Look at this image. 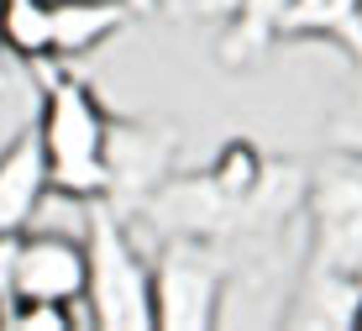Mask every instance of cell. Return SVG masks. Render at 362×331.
<instances>
[{
  "label": "cell",
  "instance_id": "1",
  "mask_svg": "<svg viewBox=\"0 0 362 331\" xmlns=\"http://www.w3.org/2000/svg\"><path fill=\"white\" fill-rule=\"evenodd\" d=\"M37 142L47 158V179L53 195L64 200H105L110 195V111L95 95V84L84 74H74V63H37Z\"/></svg>",
  "mask_w": 362,
  "mask_h": 331
},
{
  "label": "cell",
  "instance_id": "2",
  "mask_svg": "<svg viewBox=\"0 0 362 331\" xmlns=\"http://www.w3.org/2000/svg\"><path fill=\"white\" fill-rule=\"evenodd\" d=\"M84 221V315L95 331H153V258L136 247L132 215L90 200Z\"/></svg>",
  "mask_w": 362,
  "mask_h": 331
},
{
  "label": "cell",
  "instance_id": "3",
  "mask_svg": "<svg viewBox=\"0 0 362 331\" xmlns=\"http://www.w3.org/2000/svg\"><path fill=\"white\" fill-rule=\"evenodd\" d=\"M226 315V252L210 237L168 232L153 258V331H210Z\"/></svg>",
  "mask_w": 362,
  "mask_h": 331
},
{
  "label": "cell",
  "instance_id": "4",
  "mask_svg": "<svg viewBox=\"0 0 362 331\" xmlns=\"http://www.w3.org/2000/svg\"><path fill=\"white\" fill-rule=\"evenodd\" d=\"M299 221H305V263L362 279V158L331 152L315 169H305Z\"/></svg>",
  "mask_w": 362,
  "mask_h": 331
},
{
  "label": "cell",
  "instance_id": "5",
  "mask_svg": "<svg viewBox=\"0 0 362 331\" xmlns=\"http://www.w3.org/2000/svg\"><path fill=\"white\" fill-rule=\"evenodd\" d=\"M11 300H58L74 305L84 295V237L53 232V226H27L11 247L6 274Z\"/></svg>",
  "mask_w": 362,
  "mask_h": 331
},
{
  "label": "cell",
  "instance_id": "6",
  "mask_svg": "<svg viewBox=\"0 0 362 331\" xmlns=\"http://www.w3.org/2000/svg\"><path fill=\"white\" fill-rule=\"evenodd\" d=\"M179 132L173 126H136V121H110V206L121 215L136 211L158 184L173 174Z\"/></svg>",
  "mask_w": 362,
  "mask_h": 331
},
{
  "label": "cell",
  "instance_id": "7",
  "mask_svg": "<svg viewBox=\"0 0 362 331\" xmlns=\"http://www.w3.org/2000/svg\"><path fill=\"white\" fill-rule=\"evenodd\" d=\"M53 195L47 179V158L37 142V126H21L6 147H0V237H21L37 226V211Z\"/></svg>",
  "mask_w": 362,
  "mask_h": 331
},
{
  "label": "cell",
  "instance_id": "8",
  "mask_svg": "<svg viewBox=\"0 0 362 331\" xmlns=\"http://www.w3.org/2000/svg\"><path fill=\"white\" fill-rule=\"evenodd\" d=\"M357 300H362V279L336 274V269H315V263H299L279 326H299V331H352Z\"/></svg>",
  "mask_w": 362,
  "mask_h": 331
},
{
  "label": "cell",
  "instance_id": "9",
  "mask_svg": "<svg viewBox=\"0 0 362 331\" xmlns=\"http://www.w3.org/2000/svg\"><path fill=\"white\" fill-rule=\"evenodd\" d=\"M279 43H331L362 74V0H294L279 21Z\"/></svg>",
  "mask_w": 362,
  "mask_h": 331
},
{
  "label": "cell",
  "instance_id": "10",
  "mask_svg": "<svg viewBox=\"0 0 362 331\" xmlns=\"http://www.w3.org/2000/svg\"><path fill=\"white\" fill-rule=\"evenodd\" d=\"M136 11L127 0H53V63H79L105 47Z\"/></svg>",
  "mask_w": 362,
  "mask_h": 331
},
{
  "label": "cell",
  "instance_id": "11",
  "mask_svg": "<svg viewBox=\"0 0 362 331\" xmlns=\"http://www.w3.org/2000/svg\"><path fill=\"white\" fill-rule=\"evenodd\" d=\"M294 0H231L226 27H221V63L226 69H247L279 47V21Z\"/></svg>",
  "mask_w": 362,
  "mask_h": 331
},
{
  "label": "cell",
  "instance_id": "12",
  "mask_svg": "<svg viewBox=\"0 0 362 331\" xmlns=\"http://www.w3.org/2000/svg\"><path fill=\"white\" fill-rule=\"evenodd\" d=\"M0 47L16 63H53V0H0Z\"/></svg>",
  "mask_w": 362,
  "mask_h": 331
},
{
  "label": "cell",
  "instance_id": "13",
  "mask_svg": "<svg viewBox=\"0 0 362 331\" xmlns=\"http://www.w3.org/2000/svg\"><path fill=\"white\" fill-rule=\"evenodd\" d=\"M90 315L84 305H58V300H11V331H84Z\"/></svg>",
  "mask_w": 362,
  "mask_h": 331
},
{
  "label": "cell",
  "instance_id": "14",
  "mask_svg": "<svg viewBox=\"0 0 362 331\" xmlns=\"http://www.w3.org/2000/svg\"><path fill=\"white\" fill-rule=\"evenodd\" d=\"M326 137H331V152H352L362 158V74L357 84L341 95V106L326 116Z\"/></svg>",
  "mask_w": 362,
  "mask_h": 331
},
{
  "label": "cell",
  "instance_id": "15",
  "mask_svg": "<svg viewBox=\"0 0 362 331\" xmlns=\"http://www.w3.org/2000/svg\"><path fill=\"white\" fill-rule=\"evenodd\" d=\"M158 11H163V16H179V21H210V16L226 21L231 0H158Z\"/></svg>",
  "mask_w": 362,
  "mask_h": 331
},
{
  "label": "cell",
  "instance_id": "16",
  "mask_svg": "<svg viewBox=\"0 0 362 331\" xmlns=\"http://www.w3.org/2000/svg\"><path fill=\"white\" fill-rule=\"evenodd\" d=\"M11 247H16V237H0V289H6V274H11Z\"/></svg>",
  "mask_w": 362,
  "mask_h": 331
},
{
  "label": "cell",
  "instance_id": "17",
  "mask_svg": "<svg viewBox=\"0 0 362 331\" xmlns=\"http://www.w3.org/2000/svg\"><path fill=\"white\" fill-rule=\"evenodd\" d=\"M11 63H16V58L0 47V95H11Z\"/></svg>",
  "mask_w": 362,
  "mask_h": 331
},
{
  "label": "cell",
  "instance_id": "18",
  "mask_svg": "<svg viewBox=\"0 0 362 331\" xmlns=\"http://www.w3.org/2000/svg\"><path fill=\"white\" fill-rule=\"evenodd\" d=\"M0 331H11V295L0 289Z\"/></svg>",
  "mask_w": 362,
  "mask_h": 331
},
{
  "label": "cell",
  "instance_id": "19",
  "mask_svg": "<svg viewBox=\"0 0 362 331\" xmlns=\"http://www.w3.org/2000/svg\"><path fill=\"white\" fill-rule=\"evenodd\" d=\"M127 6L136 11V16H147V11H158V0H127Z\"/></svg>",
  "mask_w": 362,
  "mask_h": 331
},
{
  "label": "cell",
  "instance_id": "20",
  "mask_svg": "<svg viewBox=\"0 0 362 331\" xmlns=\"http://www.w3.org/2000/svg\"><path fill=\"white\" fill-rule=\"evenodd\" d=\"M352 331H362V300H357V315H352Z\"/></svg>",
  "mask_w": 362,
  "mask_h": 331
}]
</instances>
